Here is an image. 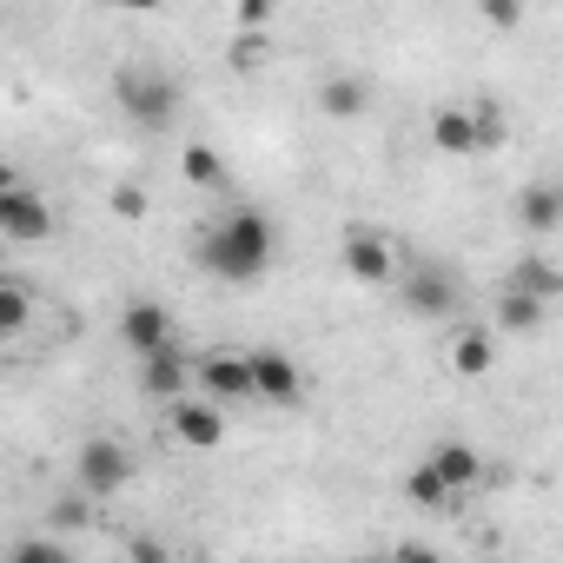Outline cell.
<instances>
[{
  "mask_svg": "<svg viewBox=\"0 0 563 563\" xmlns=\"http://www.w3.org/2000/svg\"><path fill=\"white\" fill-rule=\"evenodd\" d=\"M510 286H517V292H530V299H543V306H550V299H556V292H563V272H556V265H550V258H543V252H530V258H517V265H510Z\"/></svg>",
  "mask_w": 563,
  "mask_h": 563,
  "instance_id": "13",
  "label": "cell"
},
{
  "mask_svg": "<svg viewBox=\"0 0 563 563\" xmlns=\"http://www.w3.org/2000/svg\"><path fill=\"white\" fill-rule=\"evenodd\" d=\"M245 365H252V398H258V405H299V398H306L299 365H292L286 352H278V345L245 352Z\"/></svg>",
  "mask_w": 563,
  "mask_h": 563,
  "instance_id": "4",
  "label": "cell"
},
{
  "mask_svg": "<svg viewBox=\"0 0 563 563\" xmlns=\"http://www.w3.org/2000/svg\"><path fill=\"white\" fill-rule=\"evenodd\" d=\"M319 107H325L332 120H358V113L372 107V87H365L358 74H332V80H325V93H319Z\"/></svg>",
  "mask_w": 563,
  "mask_h": 563,
  "instance_id": "14",
  "label": "cell"
},
{
  "mask_svg": "<svg viewBox=\"0 0 563 563\" xmlns=\"http://www.w3.org/2000/svg\"><path fill=\"white\" fill-rule=\"evenodd\" d=\"M113 8H133V14H146V8H159V0H113Z\"/></svg>",
  "mask_w": 563,
  "mask_h": 563,
  "instance_id": "28",
  "label": "cell"
},
{
  "mask_svg": "<svg viewBox=\"0 0 563 563\" xmlns=\"http://www.w3.org/2000/svg\"><path fill=\"white\" fill-rule=\"evenodd\" d=\"M113 100H120V113H126L133 126H146V133H166L173 113H179V87H173L166 74H153V67H120V74H113Z\"/></svg>",
  "mask_w": 563,
  "mask_h": 563,
  "instance_id": "2",
  "label": "cell"
},
{
  "mask_svg": "<svg viewBox=\"0 0 563 563\" xmlns=\"http://www.w3.org/2000/svg\"><path fill=\"white\" fill-rule=\"evenodd\" d=\"M405 490H411V504H424V510H444V504H457V490L431 471V464H418L411 477H405Z\"/></svg>",
  "mask_w": 563,
  "mask_h": 563,
  "instance_id": "20",
  "label": "cell"
},
{
  "mask_svg": "<svg viewBox=\"0 0 563 563\" xmlns=\"http://www.w3.org/2000/svg\"><path fill=\"white\" fill-rule=\"evenodd\" d=\"M179 173H186L192 186H219V179H225V159H219L206 140H192V146L179 153Z\"/></svg>",
  "mask_w": 563,
  "mask_h": 563,
  "instance_id": "19",
  "label": "cell"
},
{
  "mask_svg": "<svg viewBox=\"0 0 563 563\" xmlns=\"http://www.w3.org/2000/svg\"><path fill=\"white\" fill-rule=\"evenodd\" d=\"M27 319H34V299H27L21 286H0V339L27 332Z\"/></svg>",
  "mask_w": 563,
  "mask_h": 563,
  "instance_id": "21",
  "label": "cell"
},
{
  "mask_svg": "<svg viewBox=\"0 0 563 563\" xmlns=\"http://www.w3.org/2000/svg\"><path fill=\"white\" fill-rule=\"evenodd\" d=\"M14 556H21V563H60L67 550H60V543H47V537H21V543H14Z\"/></svg>",
  "mask_w": 563,
  "mask_h": 563,
  "instance_id": "22",
  "label": "cell"
},
{
  "mask_svg": "<svg viewBox=\"0 0 563 563\" xmlns=\"http://www.w3.org/2000/svg\"><path fill=\"white\" fill-rule=\"evenodd\" d=\"M74 477H80L87 497H113V490H126L133 457H126V444H113V438H87L80 457H74Z\"/></svg>",
  "mask_w": 563,
  "mask_h": 563,
  "instance_id": "3",
  "label": "cell"
},
{
  "mask_svg": "<svg viewBox=\"0 0 563 563\" xmlns=\"http://www.w3.org/2000/svg\"><path fill=\"white\" fill-rule=\"evenodd\" d=\"M556 219H563V192H556L550 179H537V186L523 192V225H530L537 239H550V232H556Z\"/></svg>",
  "mask_w": 563,
  "mask_h": 563,
  "instance_id": "16",
  "label": "cell"
},
{
  "mask_svg": "<svg viewBox=\"0 0 563 563\" xmlns=\"http://www.w3.org/2000/svg\"><path fill=\"white\" fill-rule=\"evenodd\" d=\"M113 212H120V219H146V192L120 186V192H113Z\"/></svg>",
  "mask_w": 563,
  "mask_h": 563,
  "instance_id": "25",
  "label": "cell"
},
{
  "mask_svg": "<svg viewBox=\"0 0 563 563\" xmlns=\"http://www.w3.org/2000/svg\"><path fill=\"white\" fill-rule=\"evenodd\" d=\"M484 21H490V27H504V34H510V27H517V21H523V0H484Z\"/></svg>",
  "mask_w": 563,
  "mask_h": 563,
  "instance_id": "24",
  "label": "cell"
},
{
  "mask_svg": "<svg viewBox=\"0 0 563 563\" xmlns=\"http://www.w3.org/2000/svg\"><path fill=\"white\" fill-rule=\"evenodd\" d=\"M490 358H497V352H490V332L464 325V332L451 339V365H457L464 378H484V372H490Z\"/></svg>",
  "mask_w": 563,
  "mask_h": 563,
  "instance_id": "17",
  "label": "cell"
},
{
  "mask_svg": "<svg viewBox=\"0 0 563 563\" xmlns=\"http://www.w3.org/2000/svg\"><path fill=\"white\" fill-rule=\"evenodd\" d=\"M8 186H21V173H14L8 159H0V192H8Z\"/></svg>",
  "mask_w": 563,
  "mask_h": 563,
  "instance_id": "27",
  "label": "cell"
},
{
  "mask_svg": "<svg viewBox=\"0 0 563 563\" xmlns=\"http://www.w3.org/2000/svg\"><path fill=\"white\" fill-rule=\"evenodd\" d=\"M471 120H477V153H484V146H497V140H504V113H497V107H477V113H471Z\"/></svg>",
  "mask_w": 563,
  "mask_h": 563,
  "instance_id": "23",
  "label": "cell"
},
{
  "mask_svg": "<svg viewBox=\"0 0 563 563\" xmlns=\"http://www.w3.org/2000/svg\"><path fill=\"white\" fill-rule=\"evenodd\" d=\"M424 464H431V471H438L451 490H471V484H477V471H484V457H477L464 438H444V444H431V457H424Z\"/></svg>",
  "mask_w": 563,
  "mask_h": 563,
  "instance_id": "12",
  "label": "cell"
},
{
  "mask_svg": "<svg viewBox=\"0 0 563 563\" xmlns=\"http://www.w3.org/2000/svg\"><path fill=\"white\" fill-rule=\"evenodd\" d=\"M173 438L192 444V451H219V444H225V418H219V405H212V398L192 405V391L173 398Z\"/></svg>",
  "mask_w": 563,
  "mask_h": 563,
  "instance_id": "11",
  "label": "cell"
},
{
  "mask_svg": "<svg viewBox=\"0 0 563 563\" xmlns=\"http://www.w3.org/2000/svg\"><path fill=\"white\" fill-rule=\"evenodd\" d=\"M120 339H126V352H159V345H173V319H166V306L159 299H133L126 312H120Z\"/></svg>",
  "mask_w": 563,
  "mask_h": 563,
  "instance_id": "10",
  "label": "cell"
},
{
  "mask_svg": "<svg viewBox=\"0 0 563 563\" xmlns=\"http://www.w3.org/2000/svg\"><path fill=\"white\" fill-rule=\"evenodd\" d=\"M140 391L146 398H186L192 391V352H179V345H159V352H146L140 358Z\"/></svg>",
  "mask_w": 563,
  "mask_h": 563,
  "instance_id": "9",
  "label": "cell"
},
{
  "mask_svg": "<svg viewBox=\"0 0 563 563\" xmlns=\"http://www.w3.org/2000/svg\"><path fill=\"white\" fill-rule=\"evenodd\" d=\"M339 258H345L352 278H365V286H385V278H398V252H391V239L372 232V225H345Z\"/></svg>",
  "mask_w": 563,
  "mask_h": 563,
  "instance_id": "7",
  "label": "cell"
},
{
  "mask_svg": "<svg viewBox=\"0 0 563 563\" xmlns=\"http://www.w3.org/2000/svg\"><path fill=\"white\" fill-rule=\"evenodd\" d=\"M265 21V0H239V27H258Z\"/></svg>",
  "mask_w": 563,
  "mask_h": 563,
  "instance_id": "26",
  "label": "cell"
},
{
  "mask_svg": "<svg viewBox=\"0 0 563 563\" xmlns=\"http://www.w3.org/2000/svg\"><path fill=\"white\" fill-rule=\"evenodd\" d=\"M47 232H54V212H47V199H41L27 179L0 192V239H14V245H41Z\"/></svg>",
  "mask_w": 563,
  "mask_h": 563,
  "instance_id": "5",
  "label": "cell"
},
{
  "mask_svg": "<svg viewBox=\"0 0 563 563\" xmlns=\"http://www.w3.org/2000/svg\"><path fill=\"white\" fill-rule=\"evenodd\" d=\"M192 385L212 405H252V365H245V352H206L192 365Z\"/></svg>",
  "mask_w": 563,
  "mask_h": 563,
  "instance_id": "6",
  "label": "cell"
},
{
  "mask_svg": "<svg viewBox=\"0 0 563 563\" xmlns=\"http://www.w3.org/2000/svg\"><path fill=\"white\" fill-rule=\"evenodd\" d=\"M537 319H543V299L504 286V299H497V325H504V332H537Z\"/></svg>",
  "mask_w": 563,
  "mask_h": 563,
  "instance_id": "18",
  "label": "cell"
},
{
  "mask_svg": "<svg viewBox=\"0 0 563 563\" xmlns=\"http://www.w3.org/2000/svg\"><path fill=\"white\" fill-rule=\"evenodd\" d=\"M431 146H438V153H477V120H471L464 107H444V113L431 120Z\"/></svg>",
  "mask_w": 563,
  "mask_h": 563,
  "instance_id": "15",
  "label": "cell"
},
{
  "mask_svg": "<svg viewBox=\"0 0 563 563\" xmlns=\"http://www.w3.org/2000/svg\"><path fill=\"white\" fill-rule=\"evenodd\" d=\"M199 258H206V272L232 278V286H252V278L265 272V258H272V219H265V212H252V206L225 212V219L206 232Z\"/></svg>",
  "mask_w": 563,
  "mask_h": 563,
  "instance_id": "1",
  "label": "cell"
},
{
  "mask_svg": "<svg viewBox=\"0 0 563 563\" xmlns=\"http://www.w3.org/2000/svg\"><path fill=\"white\" fill-rule=\"evenodd\" d=\"M398 299H405V312H418V319H451V312H457V278H451L444 265H418V272H405Z\"/></svg>",
  "mask_w": 563,
  "mask_h": 563,
  "instance_id": "8",
  "label": "cell"
}]
</instances>
